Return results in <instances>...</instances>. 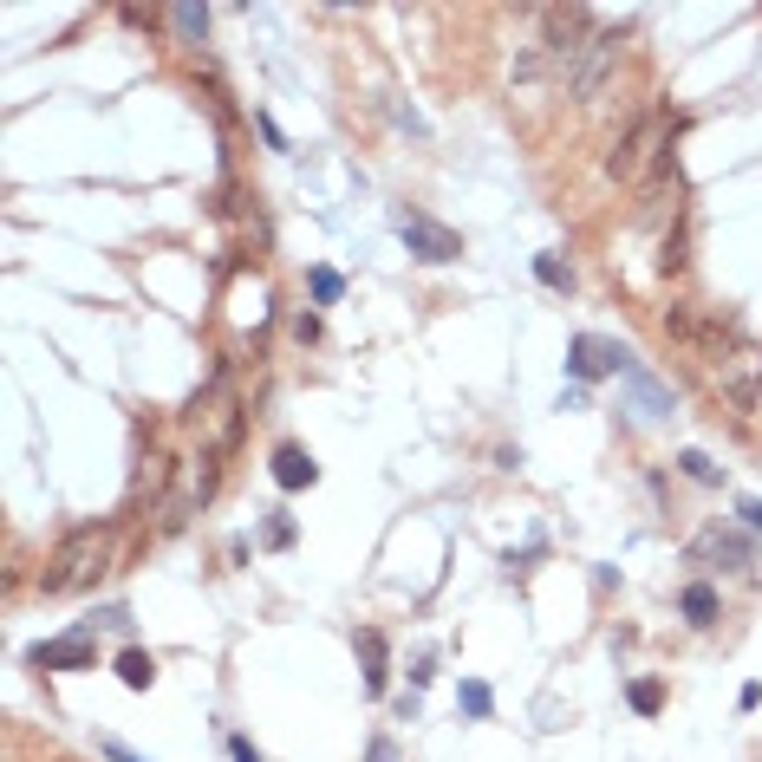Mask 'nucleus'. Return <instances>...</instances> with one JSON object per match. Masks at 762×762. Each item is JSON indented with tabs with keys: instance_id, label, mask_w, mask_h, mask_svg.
<instances>
[{
	"instance_id": "nucleus-1",
	"label": "nucleus",
	"mask_w": 762,
	"mask_h": 762,
	"mask_svg": "<svg viewBox=\"0 0 762 762\" xmlns=\"http://www.w3.org/2000/svg\"><path fill=\"white\" fill-rule=\"evenodd\" d=\"M104 561H111V535H104V528H72V535L59 541V554L46 561L39 594H72V587H91V580L104 574Z\"/></svg>"
},
{
	"instance_id": "nucleus-2",
	"label": "nucleus",
	"mask_w": 762,
	"mask_h": 762,
	"mask_svg": "<svg viewBox=\"0 0 762 762\" xmlns=\"http://www.w3.org/2000/svg\"><path fill=\"white\" fill-rule=\"evenodd\" d=\"M659 150H665V117H659V111H646V117H639L613 150H607V176H613V183H639V176H646V163H652Z\"/></svg>"
},
{
	"instance_id": "nucleus-3",
	"label": "nucleus",
	"mask_w": 762,
	"mask_h": 762,
	"mask_svg": "<svg viewBox=\"0 0 762 762\" xmlns=\"http://www.w3.org/2000/svg\"><path fill=\"white\" fill-rule=\"evenodd\" d=\"M398 235H404V248H411L417 261H430V267L463 261V235H457V228H444V222H430L424 209H398Z\"/></svg>"
},
{
	"instance_id": "nucleus-4",
	"label": "nucleus",
	"mask_w": 762,
	"mask_h": 762,
	"mask_svg": "<svg viewBox=\"0 0 762 762\" xmlns=\"http://www.w3.org/2000/svg\"><path fill=\"white\" fill-rule=\"evenodd\" d=\"M620 46H626V33L613 26V33H594L587 39V52L574 59V72H567V98H594L600 85H607V72L620 65Z\"/></svg>"
},
{
	"instance_id": "nucleus-5",
	"label": "nucleus",
	"mask_w": 762,
	"mask_h": 762,
	"mask_svg": "<svg viewBox=\"0 0 762 762\" xmlns=\"http://www.w3.org/2000/svg\"><path fill=\"white\" fill-rule=\"evenodd\" d=\"M567 372L574 378H607V372H633V352L620 339H600V333H580L567 346Z\"/></svg>"
},
{
	"instance_id": "nucleus-6",
	"label": "nucleus",
	"mask_w": 762,
	"mask_h": 762,
	"mask_svg": "<svg viewBox=\"0 0 762 762\" xmlns=\"http://www.w3.org/2000/svg\"><path fill=\"white\" fill-rule=\"evenodd\" d=\"M91 659H98V652H91V633H85V626L26 652V665H39V672H91Z\"/></svg>"
},
{
	"instance_id": "nucleus-7",
	"label": "nucleus",
	"mask_w": 762,
	"mask_h": 762,
	"mask_svg": "<svg viewBox=\"0 0 762 762\" xmlns=\"http://www.w3.org/2000/svg\"><path fill=\"white\" fill-rule=\"evenodd\" d=\"M691 561H724V567H757V541L744 535H724V528H704L691 541Z\"/></svg>"
},
{
	"instance_id": "nucleus-8",
	"label": "nucleus",
	"mask_w": 762,
	"mask_h": 762,
	"mask_svg": "<svg viewBox=\"0 0 762 762\" xmlns=\"http://www.w3.org/2000/svg\"><path fill=\"white\" fill-rule=\"evenodd\" d=\"M267 470H274V483H280L287 496H293V489H313V483H320V463H313V457H307L300 444H280Z\"/></svg>"
},
{
	"instance_id": "nucleus-9",
	"label": "nucleus",
	"mask_w": 762,
	"mask_h": 762,
	"mask_svg": "<svg viewBox=\"0 0 762 762\" xmlns=\"http://www.w3.org/2000/svg\"><path fill=\"white\" fill-rule=\"evenodd\" d=\"M626 385H633V404H639L646 417H665V411H672V391H665L652 372H639V365H633V372H626Z\"/></svg>"
},
{
	"instance_id": "nucleus-10",
	"label": "nucleus",
	"mask_w": 762,
	"mask_h": 762,
	"mask_svg": "<svg viewBox=\"0 0 762 762\" xmlns=\"http://www.w3.org/2000/svg\"><path fill=\"white\" fill-rule=\"evenodd\" d=\"M117 678H124L130 691H150V685H157V659L137 652V646H124V652H117Z\"/></svg>"
},
{
	"instance_id": "nucleus-11",
	"label": "nucleus",
	"mask_w": 762,
	"mask_h": 762,
	"mask_svg": "<svg viewBox=\"0 0 762 762\" xmlns=\"http://www.w3.org/2000/svg\"><path fill=\"white\" fill-rule=\"evenodd\" d=\"M678 607H685V620H691V626H717V594H711L704 580H691Z\"/></svg>"
},
{
	"instance_id": "nucleus-12",
	"label": "nucleus",
	"mask_w": 762,
	"mask_h": 762,
	"mask_svg": "<svg viewBox=\"0 0 762 762\" xmlns=\"http://www.w3.org/2000/svg\"><path fill=\"white\" fill-rule=\"evenodd\" d=\"M359 652H365V691H385V633H359Z\"/></svg>"
},
{
	"instance_id": "nucleus-13",
	"label": "nucleus",
	"mask_w": 762,
	"mask_h": 762,
	"mask_svg": "<svg viewBox=\"0 0 762 762\" xmlns=\"http://www.w3.org/2000/svg\"><path fill=\"white\" fill-rule=\"evenodd\" d=\"M163 483H170V457H143V463H137L130 496H137V502H143V496H163Z\"/></svg>"
},
{
	"instance_id": "nucleus-14",
	"label": "nucleus",
	"mask_w": 762,
	"mask_h": 762,
	"mask_svg": "<svg viewBox=\"0 0 762 762\" xmlns=\"http://www.w3.org/2000/svg\"><path fill=\"white\" fill-rule=\"evenodd\" d=\"M457 711H463V717H476V724H483V717H489V711H496V691H489V685H483V678H463V691H457Z\"/></svg>"
},
{
	"instance_id": "nucleus-15",
	"label": "nucleus",
	"mask_w": 762,
	"mask_h": 762,
	"mask_svg": "<svg viewBox=\"0 0 762 762\" xmlns=\"http://www.w3.org/2000/svg\"><path fill=\"white\" fill-rule=\"evenodd\" d=\"M535 280L554 287V293H574V267H567L561 254H535Z\"/></svg>"
},
{
	"instance_id": "nucleus-16",
	"label": "nucleus",
	"mask_w": 762,
	"mask_h": 762,
	"mask_svg": "<svg viewBox=\"0 0 762 762\" xmlns=\"http://www.w3.org/2000/svg\"><path fill=\"white\" fill-rule=\"evenodd\" d=\"M307 287H313V307H333V300H339V293H346V274H339V267H326V261H320V267H313V274H307Z\"/></svg>"
},
{
	"instance_id": "nucleus-17",
	"label": "nucleus",
	"mask_w": 762,
	"mask_h": 762,
	"mask_svg": "<svg viewBox=\"0 0 762 762\" xmlns=\"http://www.w3.org/2000/svg\"><path fill=\"white\" fill-rule=\"evenodd\" d=\"M170 26H176L189 46H196V39L209 33V7H189V0H183V7H170Z\"/></svg>"
},
{
	"instance_id": "nucleus-18",
	"label": "nucleus",
	"mask_w": 762,
	"mask_h": 762,
	"mask_svg": "<svg viewBox=\"0 0 762 762\" xmlns=\"http://www.w3.org/2000/svg\"><path fill=\"white\" fill-rule=\"evenodd\" d=\"M626 698H633V711H639V717H659V711H665V685H659V678H639Z\"/></svg>"
},
{
	"instance_id": "nucleus-19",
	"label": "nucleus",
	"mask_w": 762,
	"mask_h": 762,
	"mask_svg": "<svg viewBox=\"0 0 762 762\" xmlns=\"http://www.w3.org/2000/svg\"><path fill=\"white\" fill-rule=\"evenodd\" d=\"M261 548H274V554H280V548H293V515H287V509H274V515H267Z\"/></svg>"
},
{
	"instance_id": "nucleus-20",
	"label": "nucleus",
	"mask_w": 762,
	"mask_h": 762,
	"mask_svg": "<svg viewBox=\"0 0 762 762\" xmlns=\"http://www.w3.org/2000/svg\"><path fill=\"white\" fill-rule=\"evenodd\" d=\"M678 470H685L691 483H724V470H717V463H711L704 450H685V457H678Z\"/></svg>"
},
{
	"instance_id": "nucleus-21",
	"label": "nucleus",
	"mask_w": 762,
	"mask_h": 762,
	"mask_svg": "<svg viewBox=\"0 0 762 762\" xmlns=\"http://www.w3.org/2000/svg\"><path fill=\"white\" fill-rule=\"evenodd\" d=\"M665 333H672V339H698V320H691L685 307H672V313H665Z\"/></svg>"
},
{
	"instance_id": "nucleus-22",
	"label": "nucleus",
	"mask_w": 762,
	"mask_h": 762,
	"mask_svg": "<svg viewBox=\"0 0 762 762\" xmlns=\"http://www.w3.org/2000/svg\"><path fill=\"white\" fill-rule=\"evenodd\" d=\"M98 757L104 762H150V757H137V750H124L117 737H98Z\"/></svg>"
},
{
	"instance_id": "nucleus-23",
	"label": "nucleus",
	"mask_w": 762,
	"mask_h": 762,
	"mask_svg": "<svg viewBox=\"0 0 762 762\" xmlns=\"http://www.w3.org/2000/svg\"><path fill=\"white\" fill-rule=\"evenodd\" d=\"M293 339L313 346V339H320V313H300V320H293Z\"/></svg>"
},
{
	"instance_id": "nucleus-24",
	"label": "nucleus",
	"mask_w": 762,
	"mask_h": 762,
	"mask_svg": "<svg viewBox=\"0 0 762 762\" xmlns=\"http://www.w3.org/2000/svg\"><path fill=\"white\" fill-rule=\"evenodd\" d=\"M365 762H398V750H391V737H372V744H365Z\"/></svg>"
},
{
	"instance_id": "nucleus-25",
	"label": "nucleus",
	"mask_w": 762,
	"mask_h": 762,
	"mask_svg": "<svg viewBox=\"0 0 762 762\" xmlns=\"http://www.w3.org/2000/svg\"><path fill=\"white\" fill-rule=\"evenodd\" d=\"M254 124H261V137H267V143H274V150H287V137H280V124H274V117H267V111H254Z\"/></svg>"
},
{
	"instance_id": "nucleus-26",
	"label": "nucleus",
	"mask_w": 762,
	"mask_h": 762,
	"mask_svg": "<svg viewBox=\"0 0 762 762\" xmlns=\"http://www.w3.org/2000/svg\"><path fill=\"white\" fill-rule=\"evenodd\" d=\"M228 757H235V762H261V750H254L248 737H228Z\"/></svg>"
},
{
	"instance_id": "nucleus-27",
	"label": "nucleus",
	"mask_w": 762,
	"mask_h": 762,
	"mask_svg": "<svg viewBox=\"0 0 762 762\" xmlns=\"http://www.w3.org/2000/svg\"><path fill=\"white\" fill-rule=\"evenodd\" d=\"M737 515H744V528H750V535H762V502H757V496H750V502H744Z\"/></svg>"
},
{
	"instance_id": "nucleus-28",
	"label": "nucleus",
	"mask_w": 762,
	"mask_h": 762,
	"mask_svg": "<svg viewBox=\"0 0 762 762\" xmlns=\"http://www.w3.org/2000/svg\"><path fill=\"white\" fill-rule=\"evenodd\" d=\"M430 665H437V652H417V665H411V685H430Z\"/></svg>"
}]
</instances>
